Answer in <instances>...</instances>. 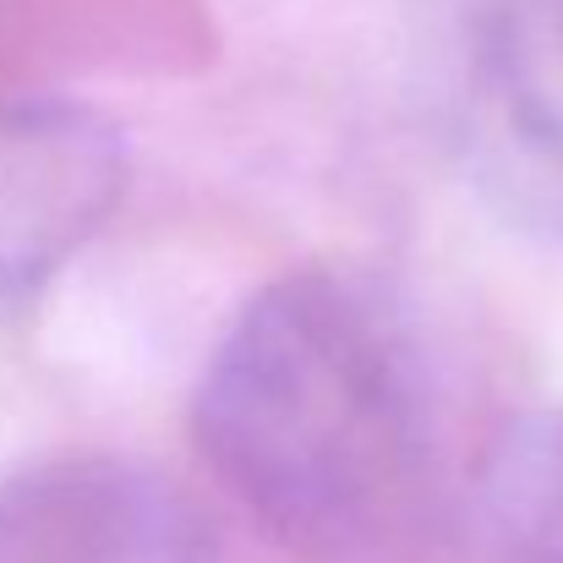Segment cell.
<instances>
[{
    "mask_svg": "<svg viewBox=\"0 0 563 563\" xmlns=\"http://www.w3.org/2000/svg\"><path fill=\"white\" fill-rule=\"evenodd\" d=\"M191 438L235 509L301 563H416L443 471L416 345L345 268H290L213 345Z\"/></svg>",
    "mask_w": 563,
    "mask_h": 563,
    "instance_id": "cell-1",
    "label": "cell"
},
{
    "mask_svg": "<svg viewBox=\"0 0 563 563\" xmlns=\"http://www.w3.org/2000/svg\"><path fill=\"white\" fill-rule=\"evenodd\" d=\"M432 110L476 197L563 246V0H432Z\"/></svg>",
    "mask_w": 563,
    "mask_h": 563,
    "instance_id": "cell-2",
    "label": "cell"
},
{
    "mask_svg": "<svg viewBox=\"0 0 563 563\" xmlns=\"http://www.w3.org/2000/svg\"><path fill=\"white\" fill-rule=\"evenodd\" d=\"M126 191V137L71 99L0 104V318L104 230Z\"/></svg>",
    "mask_w": 563,
    "mask_h": 563,
    "instance_id": "cell-3",
    "label": "cell"
},
{
    "mask_svg": "<svg viewBox=\"0 0 563 563\" xmlns=\"http://www.w3.org/2000/svg\"><path fill=\"white\" fill-rule=\"evenodd\" d=\"M187 509L110 454H49L0 476V563H191Z\"/></svg>",
    "mask_w": 563,
    "mask_h": 563,
    "instance_id": "cell-4",
    "label": "cell"
},
{
    "mask_svg": "<svg viewBox=\"0 0 563 563\" xmlns=\"http://www.w3.org/2000/svg\"><path fill=\"white\" fill-rule=\"evenodd\" d=\"M493 563H563V410L515 421L482 476Z\"/></svg>",
    "mask_w": 563,
    "mask_h": 563,
    "instance_id": "cell-5",
    "label": "cell"
}]
</instances>
